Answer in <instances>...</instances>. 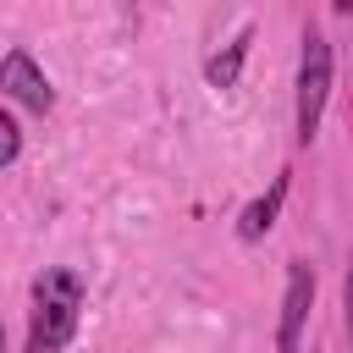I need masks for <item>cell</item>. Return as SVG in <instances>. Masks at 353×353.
Masks as SVG:
<instances>
[{
    "label": "cell",
    "mask_w": 353,
    "mask_h": 353,
    "mask_svg": "<svg viewBox=\"0 0 353 353\" xmlns=\"http://www.w3.org/2000/svg\"><path fill=\"white\" fill-rule=\"evenodd\" d=\"M342 309H347V336H353V259H347V281H342Z\"/></svg>",
    "instance_id": "obj_8"
},
{
    "label": "cell",
    "mask_w": 353,
    "mask_h": 353,
    "mask_svg": "<svg viewBox=\"0 0 353 353\" xmlns=\"http://www.w3.org/2000/svg\"><path fill=\"white\" fill-rule=\"evenodd\" d=\"M331 94V44L325 33H303V55H298V143H309L320 132V110Z\"/></svg>",
    "instance_id": "obj_2"
},
{
    "label": "cell",
    "mask_w": 353,
    "mask_h": 353,
    "mask_svg": "<svg viewBox=\"0 0 353 353\" xmlns=\"http://www.w3.org/2000/svg\"><path fill=\"white\" fill-rule=\"evenodd\" d=\"M0 88H6L17 105H28V110H50V99H55L50 77L39 72V61H33L28 50H11V55L0 61Z\"/></svg>",
    "instance_id": "obj_4"
},
{
    "label": "cell",
    "mask_w": 353,
    "mask_h": 353,
    "mask_svg": "<svg viewBox=\"0 0 353 353\" xmlns=\"http://www.w3.org/2000/svg\"><path fill=\"white\" fill-rule=\"evenodd\" d=\"M309 303H314V270H309L303 259H292V265H287V298H281V325H276V353H298V336H303Z\"/></svg>",
    "instance_id": "obj_3"
},
{
    "label": "cell",
    "mask_w": 353,
    "mask_h": 353,
    "mask_svg": "<svg viewBox=\"0 0 353 353\" xmlns=\"http://www.w3.org/2000/svg\"><path fill=\"white\" fill-rule=\"evenodd\" d=\"M243 55H248V39H232L221 55H210V66H204L210 88H232V83H237V72H243Z\"/></svg>",
    "instance_id": "obj_6"
},
{
    "label": "cell",
    "mask_w": 353,
    "mask_h": 353,
    "mask_svg": "<svg viewBox=\"0 0 353 353\" xmlns=\"http://www.w3.org/2000/svg\"><path fill=\"white\" fill-rule=\"evenodd\" d=\"M83 309V281L72 270H44L33 281V325H28V353H61L77 331Z\"/></svg>",
    "instance_id": "obj_1"
},
{
    "label": "cell",
    "mask_w": 353,
    "mask_h": 353,
    "mask_svg": "<svg viewBox=\"0 0 353 353\" xmlns=\"http://www.w3.org/2000/svg\"><path fill=\"white\" fill-rule=\"evenodd\" d=\"M17 149H22V127L0 110V165H11V160H17Z\"/></svg>",
    "instance_id": "obj_7"
},
{
    "label": "cell",
    "mask_w": 353,
    "mask_h": 353,
    "mask_svg": "<svg viewBox=\"0 0 353 353\" xmlns=\"http://www.w3.org/2000/svg\"><path fill=\"white\" fill-rule=\"evenodd\" d=\"M281 199H287V171H281V176H270V188H265V193H259V199L243 210V221H237V237H243V243H259V237L276 226V215H281Z\"/></svg>",
    "instance_id": "obj_5"
}]
</instances>
